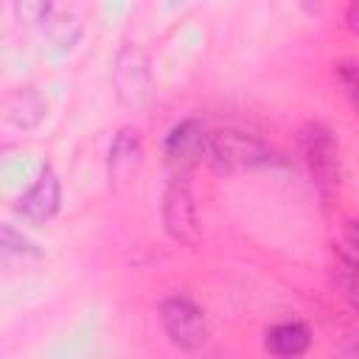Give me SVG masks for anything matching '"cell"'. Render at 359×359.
<instances>
[{
    "label": "cell",
    "instance_id": "1",
    "mask_svg": "<svg viewBox=\"0 0 359 359\" xmlns=\"http://www.w3.org/2000/svg\"><path fill=\"white\" fill-rule=\"evenodd\" d=\"M205 160L216 174H244L264 165H275L278 154L261 137L244 129H216L208 135Z\"/></svg>",
    "mask_w": 359,
    "mask_h": 359
},
{
    "label": "cell",
    "instance_id": "2",
    "mask_svg": "<svg viewBox=\"0 0 359 359\" xmlns=\"http://www.w3.org/2000/svg\"><path fill=\"white\" fill-rule=\"evenodd\" d=\"M297 154L306 171L311 174L314 185L320 188V194L334 196L342 182V157L334 132L320 121L303 123L297 132Z\"/></svg>",
    "mask_w": 359,
    "mask_h": 359
},
{
    "label": "cell",
    "instance_id": "3",
    "mask_svg": "<svg viewBox=\"0 0 359 359\" xmlns=\"http://www.w3.org/2000/svg\"><path fill=\"white\" fill-rule=\"evenodd\" d=\"M112 87L118 101L126 109H143L154 98V73H151V59L143 45L137 42H123L121 50L115 53L112 62Z\"/></svg>",
    "mask_w": 359,
    "mask_h": 359
},
{
    "label": "cell",
    "instance_id": "4",
    "mask_svg": "<svg viewBox=\"0 0 359 359\" xmlns=\"http://www.w3.org/2000/svg\"><path fill=\"white\" fill-rule=\"evenodd\" d=\"M163 227L177 244H185V247L199 244V219H196L188 174H168V182L163 191Z\"/></svg>",
    "mask_w": 359,
    "mask_h": 359
},
{
    "label": "cell",
    "instance_id": "5",
    "mask_svg": "<svg viewBox=\"0 0 359 359\" xmlns=\"http://www.w3.org/2000/svg\"><path fill=\"white\" fill-rule=\"evenodd\" d=\"M160 325L168 337V342L180 351H196L208 342V320L202 309L185 297V294H171L160 303Z\"/></svg>",
    "mask_w": 359,
    "mask_h": 359
},
{
    "label": "cell",
    "instance_id": "6",
    "mask_svg": "<svg viewBox=\"0 0 359 359\" xmlns=\"http://www.w3.org/2000/svg\"><path fill=\"white\" fill-rule=\"evenodd\" d=\"M208 129L199 118H185L174 123L163 140V163L168 174H188L205 160L208 149Z\"/></svg>",
    "mask_w": 359,
    "mask_h": 359
},
{
    "label": "cell",
    "instance_id": "7",
    "mask_svg": "<svg viewBox=\"0 0 359 359\" xmlns=\"http://www.w3.org/2000/svg\"><path fill=\"white\" fill-rule=\"evenodd\" d=\"M59 205H62V185H59V177H56L53 165L42 163L36 180L17 196L14 210H17V216H20L22 222L39 227V224H48V222L59 213Z\"/></svg>",
    "mask_w": 359,
    "mask_h": 359
},
{
    "label": "cell",
    "instance_id": "8",
    "mask_svg": "<svg viewBox=\"0 0 359 359\" xmlns=\"http://www.w3.org/2000/svg\"><path fill=\"white\" fill-rule=\"evenodd\" d=\"M140 160H143V140H140V132L132 129V126L118 129V135H115L112 143H109V154H107L109 185H112V188L126 185V182L137 174Z\"/></svg>",
    "mask_w": 359,
    "mask_h": 359
},
{
    "label": "cell",
    "instance_id": "9",
    "mask_svg": "<svg viewBox=\"0 0 359 359\" xmlns=\"http://www.w3.org/2000/svg\"><path fill=\"white\" fill-rule=\"evenodd\" d=\"M311 345V331L300 320H283L264 331V351L280 359L303 356Z\"/></svg>",
    "mask_w": 359,
    "mask_h": 359
},
{
    "label": "cell",
    "instance_id": "10",
    "mask_svg": "<svg viewBox=\"0 0 359 359\" xmlns=\"http://www.w3.org/2000/svg\"><path fill=\"white\" fill-rule=\"evenodd\" d=\"M45 118V101L34 87H17L6 98V121L17 129H34Z\"/></svg>",
    "mask_w": 359,
    "mask_h": 359
},
{
    "label": "cell",
    "instance_id": "11",
    "mask_svg": "<svg viewBox=\"0 0 359 359\" xmlns=\"http://www.w3.org/2000/svg\"><path fill=\"white\" fill-rule=\"evenodd\" d=\"M334 280L348 300V306L359 314V258L348 252H334Z\"/></svg>",
    "mask_w": 359,
    "mask_h": 359
},
{
    "label": "cell",
    "instance_id": "12",
    "mask_svg": "<svg viewBox=\"0 0 359 359\" xmlns=\"http://www.w3.org/2000/svg\"><path fill=\"white\" fill-rule=\"evenodd\" d=\"M45 31H48V36H50V42L53 45H59V48H70L79 36H81V22H79V17L73 14V11H62V8H53L48 17H45Z\"/></svg>",
    "mask_w": 359,
    "mask_h": 359
},
{
    "label": "cell",
    "instance_id": "13",
    "mask_svg": "<svg viewBox=\"0 0 359 359\" xmlns=\"http://www.w3.org/2000/svg\"><path fill=\"white\" fill-rule=\"evenodd\" d=\"M0 252H3V258L6 261H22V264H28V261H42V252H39V247L31 241V238H25L22 233H17L11 224H3L0 227Z\"/></svg>",
    "mask_w": 359,
    "mask_h": 359
},
{
    "label": "cell",
    "instance_id": "14",
    "mask_svg": "<svg viewBox=\"0 0 359 359\" xmlns=\"http://www.w3.org/2000/svg\"><path fill=\"white\" fill-rule=\"evenodd\" d=\"M11 8L17 22L36 25V22H45V17L56 8V0H11Z\"/></svg>",
    "mask_w": 359,
    "mask_h": 359
},
{
    "label": "cell",
    "instance_id": "15",
    "mask_svg": "<svg viewBox=\"0 0 359 359\" xmlns=\"http://www.w3.org/2000/svg\"><path fill=\"white\" fill-rule=\"evenodd\" d=\"M334 67H337L334 73H337V79H339L345 95L351 98L353 109L359 112V65H356V62H339V65H334Z\"/></svg>",
    "mask_w": 359,
    "mask_h": 359
},
{
    "label": "cell",
    "instance_id": "16",
    "mask_svg": "<svg viewBox=\"0 0 359 359\" xmlns=\"http://www.w3.org/2000/svg\"><path fill=\"white\" fill-rule=\"evenodd\" d=\"M345 28L359 36V0H351L345 8Z\"/></svg>",
    "mask_w": 359,
    "mask_h": 359
},
{
    "label": "cell",
    "instance_id": "17",
    "mask_svg": "<svg viewBox=\"0 0 359 359\" xmlns=\"http://www.w3.org/2000/svg\"><path fill=\"white\" fill-rule=\"evenodd\" d=\"M345 241H348L351 252L359 258V222H348L345 224Z\"/></svg>",
    "mask_w": 359,
    "mask_h": 359
}]
</instances>
